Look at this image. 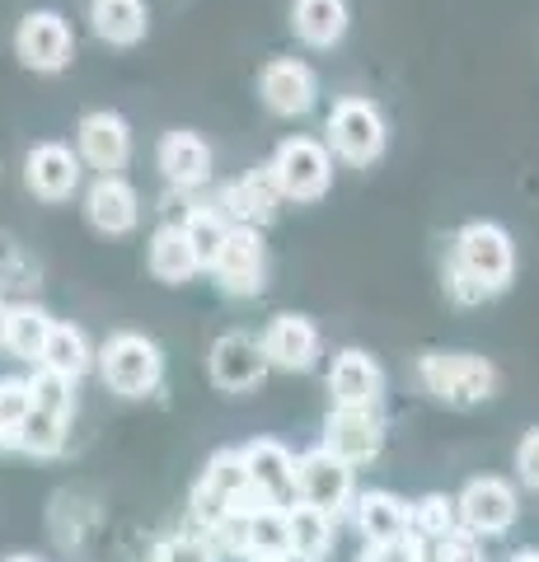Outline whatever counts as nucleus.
Here are the masks:
<instances>
[{
  "label": "nucleus",
  "mask_w": 539,
  "mask_h": 562,
  "mask_svg": "<svg viewBox=\"0 0 539 562\" xmlns=\"http://www.w3.org/2000/svg\"><path fill=\"white\" fill-rule=\"evenodd\" d=\"M417 380L446 408H479L497 394V366L474 351H427L417 361Z\"/></svg>",
  "instance_id": "f257e3e1"
},
{
  "label": "nucleus",
  "mask_w": 539,
  "mask_h": 562,
  "mask_svg": "<svg viewBox=\"0 0 539 562\" xmlns=\"http://www.w3.org/2000/svg\"><path fill=\"white\" fill-rule=\"evenodd\" d=\"M328 140L324 146L334 150V160L352 165V169H367L385 155V140H390V127H385V113L375 109L371 99L361 94H347L328 109V122H324Z\"/></svg>",
  "instance_id": "f03ea898"
},
{
  "label": "nucleus",
  "mask_w": 539,
  "mask_h": 562,
  "mask_svg": "<svg viewBox=\"0 0 539 562\" xmlns=\"http://www.w3.org/2000/svg\"><path fill=\"white\" fill-rule=\"evenodd\" d=\"M99 375H103V384H109L113 394L146 398V394L160 390L165 357H160V347H155L150 338H142V333H113V338L103 342V351H99Z\"/></svg>",
  "instance_id": "7ed1b4c3"
},
{
  "label": "nucleus",
  "mask_w": 539,
  "mask_h": 562,
  "mask_svg": "<svg viewBox=\"0 0 539 562\" xmlns=\"http://www.w3.org/2000/svg\"><path fill=\"white\" fill-rule=\"evenodd\" d=\"M456 262L489 295H502L516 277V244L497 221H469L456 235Z\"/></svg>",
  "instance_id": "20e7f679"
},
{
  "label": "nucleus",
  "mask_w": 539,
  "mask_h": 562,
  "mask_svg": "<svg viewBox=\"0 0 539 562\" xmlns=\"http://www.w3.org/2000/svg\"><path fill=\"white\" fill-rule=\"evenodd\" d=\"M272 179L291 202H319L334 183V150L315 136H287L272 150Z\"/></svg>",
  "instance_id": "39448f33"
},
{
  "label": "nucleus",
  "mask_w": 539,
  "mask_h": 562,
  "mask_svg": "<svg viewBox=\"0 0 539 562\" xmlns=\"http://www.w3.org/2000/svg\"><path fill=\"white\" fill-rule=\"evenodd\" d=\"M352 497H357L352 464H343L338 454H328L324 446H315V450H305L301 460H295V502L319 506V512H328L338 520L343 512H352Z\"/></svg>",
  "instance_id": "423d86ee"
},
{
  "label": "nucleus",
  "mask_w": 539,
  "mask_h": 562,
  "mask_svg": "<svg viewBox=\"0 0 539 562\" xmlns=\"http://www.w3.org/2000/svg\"><path fill=\"white\" fill-rule=\"evenodd\" d=\"M14 57L38 76H57L76 57V33L57 10H29L14 29Z\"/></svg>",
  "instance_id": "0eeeda50"
},
{
  "label": "nucleus",
  "mask_w": 539,
  "mask_h": 562,
  "mask_svg": "<svg viewBox=\"0 0 539 562\" xmlns=\"http://www.w3.org/2000/svg\"><path fill=\"white\" fill-rule=\"evenodd\" d=\"M216 286L225 295H239V301H249L268 286V254H263V235L254 231V225H231L225 231V244L216 254Z\"/></svg>",
  "instance_id": "6e6552de"
},
{
  "label": "nucleus",
  "mask_w": 539,
  "mask_h": 562,
  "mask_svg": "<svg viewBox=\"0 0 539 562\" xmlns=\"http://www.w3.org/2000/svg\"><path fill=\"white\" fill-rule=\"evenodd\" d=\"M268 357L263 342L249 338V333H225V338L212 342V357H206V375H212L216 390L225 394H249L268 380Z\"/></svg>",
  "instance_id": "1a4fd4ad"
},
{
  "label": "nucleus",
  "mask_w": 539,
  "mask_h": 562,
  "mask_svg": "<svg viewBox=\"0 0 539 562\" xmlns=\"http://www.w3.org/2000/svg\"><path fill=\"white\" fill-rule=\"evenodd\" d=\"M258 99L277 117H305L319 99V80L301 57H272L258 70Z\"/></svg>",
  "instance_id": "9d476101"
},
{
  "label": "nucleus",
  "mask_w": 539,
  "mask_h": 562,
  "mask_svg": "<svg viewBox=\"0 0 539 562\" xmlns=\"http://www.w3.org/2000/svg\"><path fill=\"white\" fill-rule=\"evenodd\" d=\"M76 155L94 173H123L132 160V127L123 113L113 109H94L80 117L76 127Z\"/></svg>",
  "instance_id": "9b49d317"
},
{
  "label": "nucleus",
  "mask_w": 539,
  "mask_h": 562,
  "mask_svg": "<svg viewBox=\"0 0 539 562\" xmlns=\"http://www.w3.org/2000/svg\"><path fill=\"white\" fill-rule=\"evenodd\" d=\"M328 454H338L343 464H371L385 450V422L375 408H334L324 422V441Z\"/></svg>",
  "instance_id": "f8f14e48"
},
{
  "label": "nucleus",
  "mask_w": 539,
  "mask_h": 562,
  "mask_svg": "<svg viewBox=\"0 0 539 562\" xmlns=\"http://www.w3.org/2000/svg\"><path fill=\"white\" fill-rule=\"evenodd\" d=\"M456 512H460V525L469 535L479 539H493V535H507L516 525V487L502 483V479H474L460 497H456Z\"/></svg>",
  "instance_id": "ddd939ff"
},
{
  "label": "nucleus",
  "mask_w": 539,
  "mask_h": 562,
  "mask_svg": "<svg viewBox=\"0 0 539 562\" xmlns=\"http://www.w3.org/2000/svg\"><path fill=\"white\" fill-rule=\"evenodd\" d=\"M80 179H85V160L71 146H61V140H43V146H33L29 160H24V188L43 202L76 198Z\"/></svg>",
  "instance_id": "4468645a"
},
{
  "label": "nucleus",
  "mask_w": 539,
  "mask_h": 562,
  "mask_svg": "<svg viewBox=\"0 0 539 562\" xmlns=\"http://www.w3.org/2000/svg\"><path fill=\"white\" fill-rule=\"evenodd\" d=\"M277 202H282V188H277L272 169H249L221 188L216 211L231 225H254V231H263V225L277 216Z\"/></svg>",
  "instance_id": "2eb2a0df"
},
{
  "label": "nucleus",
  "mask_w": 539,
  "mask_h": 562,
  "mask_svg": "<svg viewBox=\"0 0 539 562\" xmlns=\"http://www.w3.org/2000/svg\"><path fill=\"white\" fill-rule=\"evenodd\" d=\"M85 221L94 225L99 235H132L136 221H142V198L123 173H99V179L85 188Z\"/></svg>",
  "instance_id": "dca6fc26"
},
{
  "label": "nucleus",
  "mask_w": 539,
  "mask_h": 562,
  "mask_svg": "<svg viewBox=\"0 0 539 562\" xmlns=\"http://www.w3.org/2000/svg\"><path fill=\"white\" fill-rule=\"evenodd\" d=\"M239 460H245L249 483L263 492L272 506H291L295 502V454L282 441L258 436V441H249L245 450H239Z\"/></svg>",
  "instance_id": "f3484780"
},
{
  "label": "nucleus",
  "mask_w": 539,
  "mask_h": 562,
  "mask_svg": "<svg viewBox=\"0 0 539 562\" xmlns=\"http://www.w3.org/2000/svg\"><path fill=\"white\" fill-rule=\"evenodd\" d=\"M328 394H334V408H375L385 398V371L375 357L347 347L328 371Z\"/></svg>",
  "instance_id": "a211bd4d"
},
{
  "label": "nucleus",
  "mask_w": 539,
  "mask_h": 562,
  "mask_svg": "<svg viewBox=\"0 0 539 562\" xmlns=\"http://www.w3.org/2000/svg\"><path fill=\"white\" fill-rule=\"evenodd\" d=\"M258 342H263V357L277 371H310L319 357V328L305 314H277Z\"/></svg>",
  "instance_id": "6ab92c4d"
},
{
  "label": "nucleus",
  "mask_w": 539,
  "mask_h": 562,
  "mask_svg": "<svg viewBox=\"0 0 539 562\" xmlns=\"http://www.w3.org/2000/svg\"><path fill=\"white\" fill-rule=\"evenodd\" d=\"M155 165H160L165 183L179 192H193L212 179V146L198 132H169L160 136V150H155Z\"/></svg>",
  "instance_id": "aec40b11"
},
{
  "label": "nucleus",
  "mask_w": 539,
  "mask_h": 562,
  "mask_svg": "<svg viewBox=\"0 0 539 562\" xmlns=\"http://www.w3.org/2000/svg\"><path fill=\"white\" fill-rule=\"evenodd\" d=\"M347 0H291V29L305 47H338L347 38Z\"/></svg>",
  "instance_id": "412c9836"
},
{
  "label": "nucleus",
  "mask_w": 539,
  "mask_h": 562,
  "mask_svg": "<svg viewBox=\"0 0 539 562\" xmlns=\"http://www.w3.org/2000/svg\"><path fill=\"white\" fill-rule=\"evenodd\" d=\"M90 29L109 47H136L150 29L146 0H90Z\"/></svg>",
  "instance_id": "4be33fe9"
},
{
  "label": "nucleus",
  "mask_w": 539,
  "mask_h": 562,
  "mask_svg": "<svg viewBox=\"0 0 539 562\" xmlns=\"http://www.w3.org/2000/svg\"><path fill=\"white\" fill-rule=\"evenodd\" d=\"M352 520L367 543H385V539H404L408 535V502L394 492H361L352 497Z\"/></svg>",
  "instance_id": "5701e85b"
},
{
  "label": "nucleus",
  "mask_w": 539,
  "mask_h": 562,
  "mask_svg": "<svg viewBox=\"0 0 539 562\" xmlns=\"http://www.w3.org/2000/svg\"><path fill=\"white\" fill-rule=\"evenodd\" d=\"M287 530H291V562H328V553H334V516L319 512V506L291 502Z\"/></svg>",
  "instance_id": "b1692460"
},
{
  "label": "nucleus",
  "mask_w": 539,
  "mask_h": 562,
  "mask_svg": "<svg viewBox=\"0 0 539 562\" xmlns=\"http://www.w3.org/2000/svg\"><path fill=\"white\" fill-rule=\"evenodd\" d=\"M150 272L169 281V286H183L193 272H202L193 258V244L183 239V225H160L150 235Z\"/></svg>",
  "instance_id": "393cba45"
},
{
  "label": "nucleus",
  "mask_w": 539,
  "mask_h": 562,
  "mask_svg": "<svg viewBox=\"0 0 539 562\" xmlns=\"http://www.w3.org/2000/svg\"><path fill=\"white\" fill-rule=\"evenodd\" d=\"M43 366H52V371L80 380V375L94 366L90 338H85L76 324H57V319H52V333H47V342H43Z\"/></svg>",
  "instance_id": "a878e982"
},
{
  "label": "nucleus",
  "mask_w": 539,
  "mask_h": 562,
  "mask_svg": "<svg viewBox=\"0 0 539 562\" xmlns=\"http://www.w3.org/2000/svg\"><path fill=\"white\" fill-rule=\"evenodd\" d=\"M52 333V314L43 305H10L5 319V347L20 361H43V342Z\"/></svg>",
  "instance_id": "bb28decb"
},
{
  "label": "nucleus",
  "mask_w": 539,
  "mask_h": 562,
  "mask_svg": "<svg viewBox=\"0 0 539 562\" xmlns=\"http://www.w3.org/2000/svg\"><path fill=\"white\" fill-rule=\"evenodd\" d=\"M179 225H183V239L193 244L198 268H202V272H212V268H216L221 244H225V231H231V221H225L216 206H193V211H188V216H183Z\"/></svg>",
  "instance_id": "cd10ccee"
},
{
  "label": "nucleus",
  "mask_w": 539,
  "mask_h": 562,
  "mask_svg": "<svg viewBox=\"0 0 539 562\" xmlns=\"http://www.w3.org/2000/svg\"><path fill=\"white\" fill-rule=\"evenodd\" d=\"M66 427H71V417L43 413V408H33V403H29V413H24V422H20V431H14V450L47 460V454H57V450L66 446Z\"/></svg>",
  "instance_id": "c85d7f7f"
},
{
  "label": "nucleus",
  "mask_w": 539,
  "mask_h": 562,
  "mask_svg": "<svg viewBox=\"0 0 539 562\" xmlns=\"http://www.w3.org/2000/svg\"><path fill=\"white\" fill-rule=\"evenodd\" d=\"M460 525V512H456V497H441V492H427L423 502L408 506V530L417 535L431 549V543H441L450 530Z\"/></svg>",
  "instance_id": "c756f323"
},
{
  "label": "nucleus",
  "mask_w": 539,
  "mask_h": 562,
  "mask_svg": "<svg viewBox=\"0 0 539 562\" xmlns=\"http://www.w3.org/2000/svg\"><path fill=\"white\" fill-rule=\"evenodd\" d=\"M29 403L43 413H57V417H71L76 413V380L52 371V366H38L29 380Z\"/></svg>",
  "instance_id": "7c9ffc66"
},
{
  "label": "nucleus",
  "mask_w": 539,
  "mask_h": 562,
  "mask_svg": "<svg viewBox=\"0 0 539 562\" xmlns=\"http://www.w3.org/2000/svg\"><path fill=\"white\" fill-rule=\"evenodd\" d=\"M249 553H282V558H291L287 506H258V512H249Z\"/></svg>",
  "instance_id": "2f4dec72"
},
{
  "label": "nucleus",
  "mask_w": 539,
  "mask_h": 562,
  "mask_svg": "<svg viewBox=\"0 0 539 562\" xmlns=\"http://www.w3.org/2000/svg\"><path fill=\"white\" fill-rule=\"evenodd\" d=\"M29 413V380H0V450H14V431Z\"/></svg>",
  "instance_id": "473e14b6"
},
{
  "label": "nucleus",
  "mask_w": 539,
  "mask_h": 562,
  "mask_svg": "<svg viewBox=\"0 0 539 562\" xmlns=\"http://www.w3.org/2000/svg\"><path fill=\"white\" fill-rule=\"evenodd\" d=\"M357 562H427V543L413 530L404 539H385V543H367Z\"/></svg>",
  "instance_id": "72a5a7b5"
},
{
  "label": "nucleus",
  "mask_w": 539,
  "mask_h": 562,
  "mask_svg": "<svg viewBox=\"0 0 539 562\" xmlns=\"http://www.w3.org/2000/svg\"><path fill=\"white\" fill-rule=\"evenodd\" d=\"M155 562H221V558L212 543H206V535H169L160 549H155Z\"/></svg>",
  "instance_id": "f704fd0d"
},
{
  "label": "nucleus",
  "mask_w": 539,
  "mask_h": 562,
  "mask_svg": "<svg viewBox=\"0 0 539 562\" xmlns=\"http://www.w3.org/2000/svg\"><path fill=\"white\" fill-rule=\"evenodd\" d=\"M446 295H450L456 305H483V301H489V291H483L456 258H450V268H446Z\"/></svg>",
  "instance_id": "c9c22d12"
},
{
  "label": "nucleus",
  "mask_w": 539,
  "mask_h": 562,
  "mask_svg": "<svg viewBox=\"0 0 539 562\" xmlns=\"http://www.w3.org/2000/svg\"><path fill=\"white\" fill-rule=\"evenodd\" d=\"M516 473H520V483L539 492V427L520 436V446H516Z\"/></svg>",
  "instance_id": "e433bc0d"
},
{
  "label": "nucleus",
  "mask_w": 539,
  "mask_h": 562,
  "mask_svg": "<svg viewBox=\"0 0 539 562\" xmlns=\"http://www.w3.org/2000/svg\"><path fill=\"white\" fill-rule=\"evenodd\" d=\"M245 562H291V558H282V553H249Z\"/></svg>",
  "instance_id": "4c0bfd02"
},
{
  "label": "nucleus",
  "mask_w": 539,
  "mask_h": 562,
  "mask_svg": "<svg viewBox=\"0 0 539 562\" xmlns=\"http://www.w3.org/2000/svg\"><path fill=\"white\" fill-rule=\"evenodd\" d=\"M512 562H539V549H520V553H512Z\"/></svg>",
  "instance_id": "58836bf2"
},
{
  "label": "nucleus",
  "mask_w": 539,
  "mask_h": 562,
  "mask_svg": "<svg viewBox=\"0 0 539 562\" xmlns=\"http://www.w3.org/2000/svg\"><path fill=\"white\" fill-rule=\"evenodd\" d=\"M5 319H10V305L0 301V347H5Z\"/></svg>",
  "instance_id": "ea45409f"
},
{
  "label": "nucleus",
  "mask_w": 539,
  "mask_h": 562,
  "mask_svg": "<svg viewBox=\"0 0 539 562\" xmlns=\"http://www.w3.org/2000/svg\"><path fill=\"white\" fill-rule=\"evenodd\" d=\"M5 562H38V558H29V553H14V558H5Z\"/></svg>",
  "instance_id": "a19ab883"
}]
</instances>
